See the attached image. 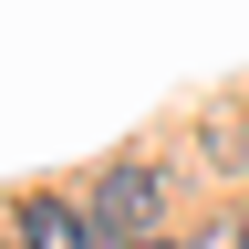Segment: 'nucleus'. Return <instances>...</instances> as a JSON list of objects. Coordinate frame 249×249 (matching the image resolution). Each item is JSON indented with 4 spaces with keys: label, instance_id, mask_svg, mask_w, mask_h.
<instances>
[{
    "label": "nucleus",
    "instance_id": "20e7f679",
    "mask_svg": "<svg viewBox=\"0 0 249 249\" xmlns=\"http://www.w3.org/2000/svg\"><path fill=\"white\" fill-rule=\"evenodd\" d=\"M145 249H166V239H145Z\"/></svg>",
    "mask_w": 249,
    "mask_h": 249
},
{
    "label": "nucleus",
    "instance_id": "f257e3e1",
    "mask_svg": "<svg viewBox=\"0 0 249 249\" xmlns=\"http://www.w3.org/2000/svg\"><path fill=\"white\" fill-rule=\"evenodd\" d=\"M145 218H156V166H104L93 177V249H114V239H145Z\"/></svg>",
    "mask_w": 249,
    "mask_h": 249
},
{
    "label": "nucleus",
    "instance_id": "7ed1b4c3",
    "mask_svg": "<svg viewBox=\"0 0 249 249\" xmlns=\"http://www.w3.org/2000/svg\"><path fill=\"white\" fill-rule=\"evenodd\" d=\"M239 249H249V218H239Z\"/></svg>",
    "mask_w": 249,
    "mask_h": 249
},
{
    "label": "nucleus",
    "instance_id": "f03ea898",
    "mask_svg": "<svg viewBox=\"0 0 249 249\" xmlns=\"http://www.w3.org/2000/svg\"><path fill=\"white\" fill-rule=\"evenodd\" d=\"M21 239H31V249H83V229H73L52 197H31V208H21Z\"/></svg>",
    "mask_w": 249,
    "mask_h": 249
}]
</instances>
